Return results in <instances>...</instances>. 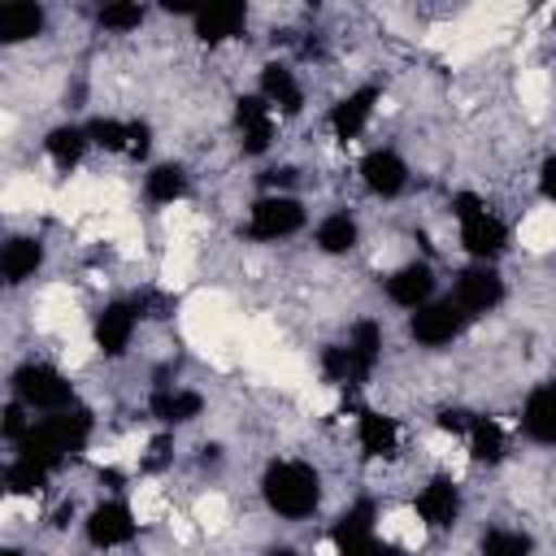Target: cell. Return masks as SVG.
Here are the masks:
<instances>
[{
  "label": "cell",
  "instance_id": "obj_23",
  "mask_svg": "<svg viewBox=\"0 0 556 556\" xmlns=\"http://www.w3.org/2000/svg\"><path fill=\"white\" fill-rule=\"evenodd\" d=\"M356 443H361V452L374 456V460H378V456H395V452H400V426H395V417L365 408V413L356 417Z\"/></svg>",
  "mask_w": 556,
  "mask_h": 556
},
{
  "label": "cell",
  "instance_id": "obj_1",
  "mask_svg": "<svg viewBox=\"0 0 556 556\" xmlns=\"http://www.w3.org/2000/svg\"><path fill=\"white\" fill-rule=\"evenodd\" d=\"M91 430H96L91 413H87L83 404H74V408H65V413L39 417V421L30 426V434L17 443V456H26V460L43 465L48 473H56L70 456H78V452L87 447Z\"/></svg>",
  "mask_w": 556,
  "mask_h": 556
},
{
  "label": "cell",
  "instance_id": "obj_6",
  "mask_svg": "<svg viewBox=\"0 0 556 556\" xmlns=\"http://www.w3.org/2000/svg\"><path fill=\"white\" fill-rule=\"evenodd\" d=\"M304 222H308V213H304V204H300L295 195H287V191H265L261 200H252L243 230H248V239H256V243H278V239L300 235Z\"/></svg>",
  "mask_w": 556,
  "mask_h": 556
},
{
  "label": "cell",
  "instance_id": "obj_31",
  "mask_svg": "<svg viewBox=\"0 0 556 556\" xmlns=\"http://www.w3.org/2000/svg\"><path fill=\"white\" fill-rule=\"evenodd\" d=\"M143 17H148V9L143 4H130V0H117V4L96 9V26L109 30V35H130V30L143 26Z\"/></svg>",
  "mask_w": 556,
  "mask_h": 556
},
{
  "label": "cell",
  "instance_id": "obj_32",
  "mask_svg": "<svg viewBox=\"0 0 556 556\" xmlns=\"http://www.w3.org/2000/svg\"><path fill=\"white\" fill-rule=\"evenodd\" d=\"M539 195H543L547 204H556V152L543 156V165H539Z\"/></svg>",
  "mask_w": 556,
  "mask_h": 556
},
{
  "label": "cell",
  "instance_id": "obj_4",
  "mask_svg": "<svg viewBox=\"0 0 556 556\" xmlns=\"http://www.w3.org/2000/svg\"><path fill=\"white\" fill-rule=\"evenodd\" d=\"M13 400L26 404L39 417H52V413H65V408L78 404L74 400V382L48 361H26V365L13 369Z\"/></svg>",
  "mask_w": 556,
  "mask_h": 556
},
{
  "label": "cell",
  "instance_id": "obj_33",
  "mask_svg": "<svg viewBox=\"0 0 556 556\" xmlns=\"http://www.w3.org/2000/svg\"><path fill=\"white\" fill-rule=\"evenodd\" d=\"M265 556H300V552H295V547H287V543H282V547H269V552H265Z\"/></svg>",
  "mask_w": 556,
  "mask_h": 556
},
{
  "label": "cell",
  "instance_id": "obj_9",
  "mask_svg": "<svg viewBox=\"0 0 556 556\" xmlns=\"http://www.w3.org/2000/svg\"><path fill=\"white\" fill-rule=\"evenodd\" d=\"M139 321H143V313H139L135 300H109V304L96 313V321H91V343H96L104 356H126V348H130L135 334H139Z\"/></svg>",
  "mask_w": 556,
  "mask_h": 556
},
{
  "label": "cell",
  "instance_id": "obj_16",
  "mask_svg": "<svg viewBox=\"0 0 556 556\" xmlns=\"http://www.w3.org/2000/svg\"><path fill=\"white\" fill-rule=\"evenodd\" d=\"M521 434L539 447H556V382H539L526 404H521V417H517Z\"/></svg>",
  "mask_w": 556,
  "mask_h": 556
},
{
  "label": "cell",
  "instance_id": "obj_3",
  "mask_svg": "<svg viewBox=\"0 0 556 556\" xmlns=\"http://www.w3.org/2000/svg\"><path fill=\"white\" fill-rule=\"evenodd\" d=\"M452 217H456V230H460V248H465L473 261L495 265V261L508 252V226L486 208L482 195L456 191V195H452Z\"/></svg>",
  "mask_w": 556,
  "mask_h": 556
},
{
  "label": "cell",
  "instance_id": "obj_11",
  "mask_svg": "<svg viewBox=\"0 0 556 556\" xmlns=\"http://www.w3.org/2000/svg\"><path fill=\"white\" fill-rule=\"evenodd\" d=\"M434 287H439V278H434V265L430 261H404L400 269H391L382 278V295L395 308H404V313H417L421 304H430L434 300Z\"/></svg>",
  "mask_w": 556,
  "mask_h": 556
},
{
  "label": "cell",
  "instance_id": "obj_25",
  "mask_svg": "<svg viewBox=\"0 0 556 556\" xmlns=\"http://www.w3.org/2000/svg\"><path fill=\"white\" fill-rule=\"evenodd\" d=\"M43 4H30V0H13V4H0V39L4 43H26L35 35H43Z\"/></svg>",
  "mask_w": 556,
  "mask_h": 556
},
{
  "label": "cell",
  "instance_id": "obj_12",
  "mask_svg": "<svg viewBox=\"0 0 556 556\" xmlns=\"http://www.w3.org/2000/svg\"><path fill=\"white\" fill-rule=\"evenodd\" d=\"M235 135H239V148L248 156H261L269 152L274 135H278V113L252 91V96H239L235 100Z\"/></svg>",
  "mask_w": 556,
  "mask_h": 556
},
{
  "label": "cell",
  "instance_id": "obj_34",
  "mask_svg": "<svg viewBox=\"0 0 556 556\" xmlns=\"http://www.w3.org/2000/svg\"><path fill=\"white\" fill-rule=\"evenodd\" d=\"M0 556H26V552H17V547H4V552H0Z\"/></svg>",
  "mask_w": 556,
  "mask_h": 556
},
{
  "label": "cell",
  "instance_id": "obj_18",
  "mask_svg": "<svg viewBox=\"0 0 556 556\" xmlns=\"http://www.w3.org/2000/svg\"><path fill=\"white\" fill-rule=\"evenodd\" d=\"M374 109H378V87H369V83H365V87L348 91V96L330 109V117H326V122H330V135H334V139H343V143H348V139H356V135L369 126Z\"/></svg>",
  "mask_w": 556,
  "mask_h": 556
},
{
  "label": "cell",
  "instance_id": "obj_14",
  "mask_svg": "<svg viewBox=\"0 0 556 556\" xmlns=\"http://www.w3.org/2000/svg\"><path fill=\"white\" fill-rule=\"evenodd\" d=\"M87 135H91V148L122 152L130 161L148 156V143H152L148 122H122V117H96V122H87Z\"/></svg>",
  "mask_w": 556,
  "mask_h": 556
},
{
  "label": "cell",
  "instance_id": "obj_5",
  "mask_svg": "<svg viewBox=\"0 0 556 556\" xmlns=\"http://www.w3.org/2000/svg\"><path fill=\"white\" fill-rule=\"evenodd\" d=\"M374 504L369 500H356L334 526H330V543H334V556H404L395 543H387L378 534V521H374Z\"/></svg>",
  "mask_w": 556,
  "mask_h": 556
},
{
  "label": "cell",
  "instance_id": "obj_29",
  "mask_svg": "<svg viewBox=\"0 0 556 556\" xmlns=\"http://www.w3.org/2000/svg\"><path fill=\"white\" fill-rule=\"evenodd\" d=\"M478 556H534V539L517 526H491L478 539Z\"/></svg>",
  "mask_w": 556,
  "mask_h": 556
},
{
  "label": "cell",
  "instance_id": "obj_17",
  "mask_svg": "<svg viewBox=\"0 0 556 556\" xmlns=\"http://www.w3.org/2000/svg\"><path fill=\"white\" fill-rule=\"evenodd\" d=\"M256 96H261L274 113H282V117H291V113H300V109H304V87H300L295 70H291V65H278V61H269V65L261 70Z\"/></svg>",
  "mask_w": 556,
  "mask_h": 556
},
{
  "label": "cell",
  "instance_id": "obj_30",
  "mask_svg": "<svg viewBox=\"0 0 556 556\" xmlns=\"http://www.w3.org/2000/svg\"><path fill=\"white\" fill-rule=\"evenodd\" d=\"M48 469L43 465H35V460H26V456H13L9 465H4V491L9 495H39L43 486H48Z\"/></svg>",
  "mask_w": 556,
  "mask_h": 556
},
{
  "label": "cell",
  "instance_id": "obj_10",
  "mask_svg": "<svg viewBox=\"0 0 556 556\" xmlns=\"http://www.w3.org/2000/svg\"><path fill=\"white\" fill-rule=\"evenodd\" d=\"M83 530H87V543H91L96 552H113V547H126V543L135 539L139 521H135V513H130L126 500H100V504L87 513Z\"/></svg>",
  "mask_w": 556,
  "mask_h": 556
},
{
  "label": "cell",
  "instance_id": "obj_24",
  "mask_svg": "<svg viewBox=\"0 0 556 556\" xmlns=\"http://www.w3.org/2000/svg\"><path fill=\"white\" fill-rule=\"evenodd\" d=\"M87 148H91V135H87V126H74V122L52 126V130H48V139H43L48 161H52L56 169H65V174L87 156Z\"/></svg>",
  "mask_w": 556,
  "mask_h": 556
},
{
  "label": "cell",
  "instance_id": "obj_19",
  "mask_svg": "<svg viewBox=\"0 0 556 556\" xmlns=\"http://www.w3.org/2000/svg\"><path fill=\"white\" fill-rule=\"evenodd\" d=\"M191 26L204 43H226L235 35H243L248 26V4L230 0V4H204V9H191Z\"/></svg>",
  "mask_w": 556,
  "mask_h": 556
},
{
  "label": "cell",
  "instance_id": "obj_26",
  "mask_svg": "<svg viewBox=\"0 0 556 556\" xmlns=\"http://www.w3.org/2000/svg\"><path fill=\"white\" fill-rule=\"evenodd\" d=\"M465 443H469V456L478 465H500L508 456V434L495 417H473L469 430H465Z\"/></svg>",
  "mask_w": 556,
  "mask_h": 556
},
{
  "label": "cell",
  "instance_id": "obj_13",
  "mask_svg": "<svg viewBox=\"0 0 556 556\" xmlns=\"http://www.w3.org/2000/svg\"><path fill=\"white\" fill-rule=\"evenodd\" d=\"M361 182H365L369 195L395 200V195H404V187H408V165H404V156H400L395 148H369V152L361 156Z\"/></svg>",
  "mask_w": 556,
  "mask_h": 556
},
{
  "label": "cell",
  "instance_id": "obj_7",
  "mask_svg": "<svg viewBox=\"0 0 556 556\" xmlns=\"http://www.w3.org/2000/svg\"><path fill=\"white\" fill-rule=\"evenodd\" d=\"M465 326H469V313L452 295H434L430 304L408 313V334L417 348H447L465 334Z\"/></svg>",
  "mask_w": 556,
  "mask_h": 556
},
{
  "label": "cell",
  "instance_id": "obj_28",
  "mask_svg": "<svg viewBox=\"0 0 556 556\" xmlns=\"http://www.w3.org/2000/svg\"><path fill=\"white\" fill-rule=\"evenodd\" d=\"M348 352H352V361H356V378L361 382H369V374L378 369V356H382V326L378 321H356L352 330H348Z\"/></svg>",
  "mask_w": 556,
  "mask_h": 556
},
{
  "label": "cell",
  "instance_id": "obj_21",
  "mask_svg": "<svg viewBox=\"0 0 556 556\" xmlns=\"http://www.w3.org/2000/svg\"><path fill=\"white\" fill-rule=\"evenodd\" d=\"M313 243H317V252H326V256H348V252L361 243V222H356L348 208H334V213H326V217L317 222Z\"/></svg>",
  "mask_w": 556,
  "mask_h": 556
},
{
  "label": "cell",
  "instance_id": "obj_20",
  "mask_svg": "<svg viewBox=\"0 0 556 556\" xmlns=\"http://www.w3.org/2000/svg\"><path fill=\"white\" fill-rule=\"evenodd\" d=\"M39 269H43V243L35 235H9L4 248H0V274H4V282L9 287H22Z\"/></svg>",
  "mask_w": 556,
  "mask_h": 556
},
{
  "label": "cell",
  "instance_id": "obj_8",
  "mask_svg": "<svg viewBox=\"0 0 556 556\" xmlns=\"http://www.w3.org/2000/svg\"><path fill=\"white\" fill-rule=\"evenodd\" d=\"M504 278H500V269L495 265H482V261H473V265H465L460 274H456V282H452V300L469 313V317H482V313H495L500 304H504Z\"/></svg>",
  "mask_w": 556,
  "mask_h": 556
},
{
  "label": "cell",
  "instance_id": "obj_15",
  "mask_svg": "<svg viewBox=\"0 0 556 556\" xmlns=\"http://www.w3.org/2000/svg\"><path fill=\"white\" fill-rule=\"evenodd\" d=\"M413 508H417V517H421L426 530H452L456 517H460V486H456L447 473H434V478L417 491Z\"/></svg>",
  "mask_w": 556,
  "mask_h": 556
},
{
  "label": "cell",
  "instance_id": "obj_27",
  "mask_svg": "<svg viewBox=\"0 0 556 556\" xmlns=\"http://www.w3.org/2000/svg\"><path fill=\"white\" fill-rule=\"evenodd\" d=\"M187 195V169L174 161H156L143 174V200L148 204H178Z\"/></svg>",
  "mask_w": 556,
  "mask_h": 556
},
{
  "label": "cell",
  "instance_id": "obj_22",
  "mask_svg": "<svg viewBox=\"0 0 556 556\" xmlns=\"http://www.w3.org/2000/svg\"><path fill=\"white\" fill-rule=\"evenodd\" d=\"M148 408H152V417L161 426H187V421H195L204 413V395L191 391V387H161Z\"/></svg>",
  "mask_w": 556,
  "mask_h": 556
},
{
  "label": "cell",
  "instance_id": "obj_2",
  "mask_svg": "<svg viewBox=\"0 0 556 556\" xmlns=\"http://www.w3.org/2000/svg\"><path fill=\"white\" fill-rule=\"evenodd\" d=\"M261 500L282 521H304L321 508V473L308 460H269L261 473Z\"/></svg>",
  "mask_w": 556,
  "mask_h": 556
}]
</instances>
